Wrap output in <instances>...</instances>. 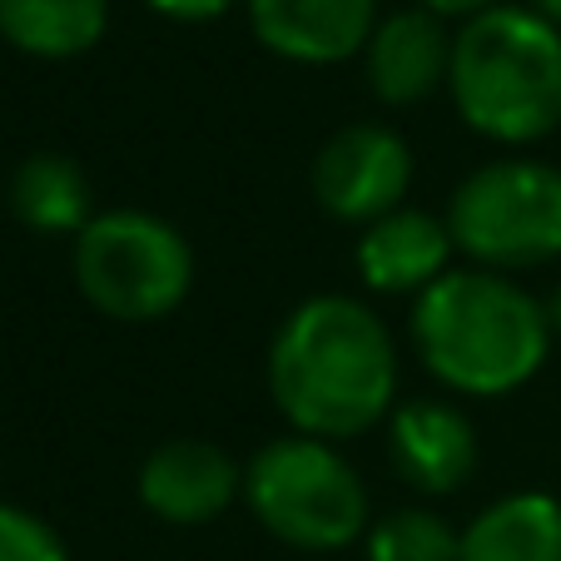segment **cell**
I'll return each instance as SVG.
<instances>
[{
    "instance_id": "cell-1",
    "label": "cell",
    "mask_w": 561,
    "mask_h": 561,
    "mask_svg": "<svg viewBox=\"0 0 561 561\" xmlns=\"http://www.w3.org/2000/svg\"><path fill=\"white\" fill-rule=\"evenodd\" d=\"M268 388L294 433L323 443L368 433L398 398V348L388 323L358 298H308L274 333Z\"/></svg>"
},
{
    "instance_id": "cell-2",
    "label": "cell",
    "mask_w": 561,
    "mask_h": 561,
    "mask_svg": "<svg viewBox=\"0 0 561 561\" xmlns=\"http://www.w3.org/2000/svg\"><path fill=\"white\" fill-rule=\"evenodd\" d=\"M413 343L443 388L467 398H502L531 382L547 363L551 318L507 274L457 268L417 294Z\"/></svg>"
},
{
    "instance_id": "cell-3",
    "label": "cell",
    "mask_w": 561,
    "mask_h": 561,
    "mask_svg": "<svg viewBox=\"0 0 561 561\" xmlns=\"http://www.w3.org/2000/svg\"><path fill=\"white\" fill-rule=\"evenodd\" d=\"M457 115L497 145H537L561 125V31L522 5H492L453 35Z\"/></svg>"
},
{
    "instance_id": "cell-4",
    "label": "cell",
    "mask_w": 561,
    "mask_h": 561,
    "mask_svg": "<svg viewBox=\"0 0 561 561\" xmlns=\"http://www.w3.org/2000/svg\"><path fill=\"white\" fill-rule=\"evenodd\" d=\"M244 502L259 527L298 551H343L368 531V492L323 437H274L244 467Z\"/></svg>"
},
{
    "instance_id": "cell-5",
    "label": "cell",
    "mask_w": 561,
    "mask_h": 561,
    "mask_svg": "<svg viewBox=\"0 0 561 561\" xmlns=\"http://www.w3.org/2000/svg\"><path fill=\"white\" fill-rule=\"evenodd\" d=\"M75 284L115 323H154L190 298L194 249L159 214L110 209L75 233Z\"/></svg>"
},
{
    "instance_id": "cell-6",
    "label": "cell",
    "mask_w": 561,
    "mask_h": 561,
    "mask_svg": "<svg viewBox=\"0 0 561 561\" xmlns=\"http://www.w3.org/2000/svg\"><path fill=\"white\" fill-rule=\"evenodd\" d=\"M453 249L477 268H541L561 254V170L541 159H492L447 204Z\"/></svg>"
},
{
    "instance_id": "cell-7",
    "label": "cell",
    "mask_w": 561,
    "mask_h": 561,
    "mask_svg": "<svg viewBox=\"0 0 561 561\" xmlns=\"http://www.w3.org/2000/svg\"><path fill=\"white\" fill-rule=\"evenodd\" d=\"M413 184V149L388 125H348L318 149L313 194L343 224H378L403 209Z\"/></svg>"
},
{
    "instance_id": "cell-8",
    "label": "cell",
    "mask_w": 561,
    "mask_h": 561,
    "mask_svg": "<svg viewBox=\"0 0 561 561\" xmlns=\"http://www.w3.org/2000/svg\"><path fill=\"white\" fill-rule=\"evenodd\" d=\"M244 492V472L209 437H170L139 467V502L170 527H204Z\"/></svg>"
},
{
    "instance_id": "cell-9",
    "label": "cell",
    "mask_w": 561,
    "mask_h": 561,
    "mask_svg": "<svg viewBox=\"0 0 561 561\" xmlns=\"http://www.w3.org/2000/svg\"><path fill=\"white\" fill-rule=\"evenodd\" d=\"M259 45L294 65H339L368 50L378 0H249Z\"/></svg>"
},
{
    "instance_id": "cell-10",
    "label": "cell",
    "mask_w": 561,
    "mask_h": 561,
    "mask_svg": "<svg viewBox=\"0 0 561 561\" xmlns=\"http://www.w3.org/2000/svg\"><path fill=\"white\" fill-rule=\"evenodd\" d=\"M392 467L427 497H447L472 477L477 467V433L462 408L443 398H417V403L392 408L388 423Z\"/></svg>"
},
{
    "instance_id": "cell-11",
    "label": "cell",
    "mask_w": 561,
    "mask_h": 561,
    "mask_svg": "<svg viewBox=\"0 0 561 561\" xmlns=\"http://www.w3.org/2000/svg\"><path fill=\"white\" fill-rule=\"evenodd\" d=\"M368 85L382 105H417L437 85H447L453 70V35L443 31L433 11H398L378 21L368 41Z\"/></svg>"
},
{
    "instance_id": "cell-12",
    "label": "cell",
    "mask_w": 561,
    "mask_h": 561,
    "mask_svg": "<svg viewBox=\"0 0 561 561\" xmlns=\"http://www.w3.org/2000/svg\"><path fill=\"white\" fill-rule=\"evenodd\" d=\"M453 233L423 209H392L358 239V274L378 294H427L447 274Z\"/></svg>"
},
{
    "instance_id": "cell-13",
    "label": "cell",
    "mask_w": 561,
    "mask_h": 561,
    "mask_svg": "<svg viewBox=\"0 0 561 561\" xmlns=\"http://www.w3.org/2000/svg\"><path fill=\"white\" fill-rule=\"evenodd\" d=\"M462 561H561V502L512 492L462 531Z\"/></svg>"
},
{
    "instance_id": "cell-14",
    "label": "cell",
    "mask_w": 561,
    "mask_h": 561,
    "mask_svg": "<svg viewBox=\"0 0 561 561\" xmlns=\"http://www.w3.org/2000/svg\"><path fill=\"white\" fill-rule=\"evenodd\" d=\"M110 31V0H0V41L35 60H75Z\"/></svg>"
},
{
    "instance_id": "cell-15",
    "label": "cell",
    "mask_w": 561,
    "mask_h": 561,
    "mask_svg": "<svg viewBox=\"0 0 561 561\" xmlns=\"http://www.w3.org/2000/svg\"><path fill=\"white\" fill-rule=\"evenodd\" d=\"M11 209L35 233H80L95 219L85 170L60 149H41V154L21 159V170L11 174Z\"/></svg>"
},
{
    "instance_id": "cell-16",
    "label": "cell",
    "mask_w": 561,
    "mask_h": 561,
    "mask_svg": "<svg viewBox=\"0 0 561 561\" xmlns=\"http://www.w3.org/2000/svg\"><path fill=\"white\" fill-rule=\"evenodd\" d=\"M368 561H462V531L427 507L388 512L368 527Z\"/></svg>"
},
{
    "instance_id": "cell-17",
    "label": "cell",
    "mask_w": 561,
    "mask_h": 561,
    "mask_svg": "<svg viewBox=\"0 0 561 561\" xmlns=\"http://www.w3.org/2000/svg\"><path fill=\"white\" fill-rule=\"evenodd\" d=\"M0 561H70V551L45 517L0 502Z\"/></svg>"
},
{
    "instance_id": "cell-18",
    "label": "cell",
    "mask_w": 561,
    "mask_h": 561,
    "mask_svg": "<svg viewBox=\"0 0 561 561\" xmlns=\"http://www.w3.org/2000/svg\"><path fill=\"white\" fill-rule=\"evenodd\" d=\"M145 5L180 25H204V21H219V15L233 11V0H145Z\"/></svg>"
},
{
    "instance_id": "cell-19",
    "label": "cell",
    "mask_w": 561,
    "mask_h": 561,
    "mask_svg": "<svg viewBox=\"0 0 561 561\" xmlns=\"http://www.w3.org/2000/svg\"><path fill=\"white\" fill-rule=\"evenodd\" d=\"M417 5H423V11H433L437 21H447V15H467V21H472V15L492 11L497 0H417Z\"/></svg>"
},
{
    "instance_id": "cell-20",
    "label": "cell",
    "mask_w": 561,
    "mask_h": 561,
    "mask_svg": "<svg viewBox=\"0 0 561 561\" xmlns=\"http://www.w3.org/2000/svg\"><path fill=\"white\" fill-rule=\"evenodd\" d=\"M531 11L541 15V21H551L561 31V0H531Z\"/></svg>"
},
{
    "instance_id": "cell-21",
    "label": "cell",
    "mask_w": 561,
    "mask_h": 561,
    "mask_svg": "<svg viewBox=\"0 0 561 561\" xmlns=\"http://www.w3.org/2000/svg\"><path fill=\"white\" fill-rule=\"evenodd\" d=\"M547 318H551V329L561 333V284H557V294H551V304H547Z\"/></svg>"
}]
</instances>
